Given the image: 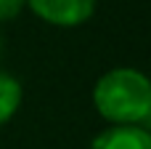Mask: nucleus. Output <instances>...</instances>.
Instances as JSON below:
<instances>
[{"label":"nucleus","instance_id":"f03ea898","mask_svg":"<svg viewBox=\"0 0 151 149\" xmlns=\"http://www.w3.org/2000/svg\"><path fill=\"white\" fill-rule=\"evenodd\" d=\"M29 8L56 27H77L96 11V0H27Z\"/></svg>","mask_w":151,"mask_h":149},{"label":"nucleus","instance_id":"423d86ee","mask_svg":"<svg viewBox=\"0 0 151 149\" xmlns=\"http://www.w3.org/2000/svg\"><path fill=\"white\" fill-rule=\"evenodd\" d=\"M0 59H3V37H0Z\"/></svg>","mask_w":151,"mask_h":149},{"label":"nucleus","instance_id":"7ed1b4c3","mask_svg":"<svg viewBox=\"0 0 151 149\" xmlns=\"http://www.w3.org/2000/svg\"><path fill=\"white\" fill-rule=\"evenodd\" d=\"M90 149H151V133L138 125H111L96 136Z\"/></svg>","mask_w":151,"mask_h":149},{"label":"nucleus","instance_id":"f257e3e1","mask_svg":"<svg viewBox=\"0 0 151 149\" xmlns=\"http://www.w3.org/2000/svg\"><path fill=\"white\" fill-rule=\"evenodd\" d=\"M93 104L111 125L151 120V80L138 69H111L93 88Z\"/></svg>","mask_w":151,"mask_h":149},{"label":"nucleus","instance_id":"20e7f679","mask_svg":"<svg viewBox=\"0 0 151 149\" xmlns=\"http://www.w3.org/2000/svg\"><path fill=\"white\" fill-rule=\"evenodd\" d=\"M21 99H24L21 83L13 75L0 72V125H5L16 115V109L21 107Z\"/></svg>","mask_w":151,"mask_h":149},{"label":"nucleus","instance_id":"0eeeda50","mask_svg":"<svg viewBox=\"0 0 151 149\" xmlns=\"http://www.w3.org/2000/svg\"><path fill=\"white\" fill-rule=\"evenodd\" d=\"M149 123H151V120H149Z\"/></svg>","mask_w":151,"mask_h":149},{"label":"nucleus","instance_id":"39448f33","mask_svg":"<svg viewBox=\"0 0 151 149\" xmlns=\"http://www.w3.org/2000/svg\"><path fill=\"white\" fill-rule=\"evenodd\" d=\"M27 0H0V21H13Z\"/></svg>","mask_w":151,"mask_h":149}]
</instances>
